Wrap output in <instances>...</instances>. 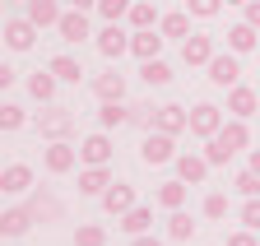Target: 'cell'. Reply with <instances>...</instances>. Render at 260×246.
I'll return each instance as SVG.
<instances>
[{"mask_svg": "<svg viewBox=\"0 0 260 246\" xmlns=\"http://www.w3.org/2000/svg\"><path fill=\"white\" fill-rule=\"evenodd\" d=\"M251 172H260V149H251V163H246Z\"/></svg>", "mask_w": 260, "mask_h": 246, "instance_id": "cell-45", "label": "cell"}, {"mask_svg": "<svg viewBox=\"0 0 260 246\" xmlns=\"http://www.w3.org/2000/svg\"><path fill=\"white\" fill-rule=\"evenodd\" d=\"M0 186H5V195H23V191H32V167H28V163H10L5 172H0Z\"/></svg>", "mask_w": 260, "mask_h": 246, "instance_id": "cell-19", "label": "cell"}, {"mask_svg": "<svg viewBox=\"0 0 260 246\" xmlns=\"http://www.w3.org/2000/svg\"><path fill=\"white\" fill-rule=\"evenodd\" d=\"M75 163H79V149H75L70 139H51V144H47V153H42V167H47L51 177H65Z\"/></svg>", "mask_w": 260, "mask_h": 246, "instance_id": "cell-3", "label": "cell"}, {"mask_svg": "<svg viewBox=\"0 0 260 246\" xmlns=\"http://www.w3.org/2000/svg\"><path fill=\"white\" fill-rule=\"evenodd\" d=\"M130 5H135V0H98V14L107 23H121V19H130Z\"/></svg>", "mask_w": 260, "mask_h": 246, "instance_id": "cell-35", "label": "cell"}, {"mask_svg": "<svg viewBox=\"0 0 260 246\" xmlns=\"http://www.w3.org/2000/svg\"><path fill=\"white\" fill-rule=\"evenodd\" d=\"M209 158H205V153H177V177L186 181V186H200V181L209 177Z\"/></svg>", "mask_w": 260, "mask_h": 246, "instance_id": "cell-11", "label": "cell"}, {"mask_svg": "<svg viewBox=\"0 0 260 246\" xmlns=\"http://www.w3.org/2000/svg\"><path fill=\"white\" fill-rule=\"evenodd\" d=\"M158 33H162V38H181V42H186V38H190V19H186V14H162Z\"/></svg>", "mask_w": 260, "mask_h": 246, "instance_id": "cell-33", "label": "cell"}, {"mask_svg": "<svg viewBox=\"0 0 260 246\" xmlns=\"http://www.w3.org/2000/svg\"><path fill=\"white\" fill-rule=\"evenodd\" d=\"M209 79L218 84V88H237L242 84V65H237V51H218L214 60H209Z\"/></svg>", "mask_w": 260, "mask_h": 246, "instance_id": "cell-4", "label": "cell"}, {"mask_svg": "<svg viewBox=\"0 0 260 246\" xmlns=\"http://www.w3.org/2000/svg\"><path fill=\"white\" fill-rule=\"evenodd\" d=\"M158 204L168 209V214L181 209V204H186V181H181V177H177V181H162V186H158Z\"/></svg>", "mask_w": 260, "mask_h": 246, "instance_id": "cell-28", "label": "cell"}, {"mask_svg": "<svg viewBox=\"0 0 260 246\" xmlns=\"http://www.w3.org/2000/svg\"><path fill=\"white\" fill-rule=\"evenodd\" d=\"M103 209L116 214V219H125V214L135 209V186H130V181H112L107 195H103Z\"/></svg>", "mask_w": 260, "mask_h": 246, "instance_id": "cell-10", "label": "cell"}, {"mask_svg": "<svg viewBox=\"0 0 260 246\" xmlns=\"http://www.w3.org/2000/svg\"><path fill=\"white\" fill-rule=\"evenodd\" d=\"M153 23H162L158 5H153V0H135V5H130V28L140 33V28H153Z\"/></svg>", "mask_w": 260, "mask_h": 246, "instance_id": "cell-29", "label": "cell"}, {"mask_svg": "<svg viewBox=\"0 0 260 246\" xmlns=\"http://www.w3.org/2000/svg\"><path fill=\"white\" fill-rule=\"evenodd\" d=\"M23 121H28V112H23V107H14V102H5V112H0V126H5V130H19Z\"/></svg>", "mask_w": 260, "mask_h": 246, "instance_id": "cell-39", "label": "cell"}, {"mask_svg": "<svg viewBox=\"0 0 260 246\" xmlns=\"http://www.w3.org/2000/svg\"><path fill=\"white\" fill-rule=\"evenodd\" d=\"M228 246H260V241H255V232H251V228H242V232L228 237Z\"/></svg>", "mask_w": 260, "mask_h": 246, "instance_id": "cell-41", "label": "cell"}, {"mask_svg": "<svg viewBox=\"0 0 260 246\" xmlns=\"http://www.w3.org/2000/svg\"><path fill=\"white\" fill-rule=\"evenodd\" d=\"M153 121H158V107H149V102H135V107H130V126L153 130Z\"/></svg>", "mask_w": 260, "mask_h": 246, "instance_id": "cell-36", "label": "cell"}, {"mask_svg": "<svg viewBox=\"0 0 260 246\" xmlns=\"http://www.w3.org/2000/svg\"><path fill=\"white\" fill-rule=\"evenodd\" d=\"M228 112H233L237 121L255 116V112H260V93H255V88H246V84H237V88H228Z\"/></svg>", "mask_w": 260, "mask_h": 246, "instance_id": "cell-14", "label": "cell"}, {"mask_svg": "<svg viewBox=\"0 0 260 246\" xmlns=\"http://www.w3.org/2000/svg\"><path fill=\"white\" fill-rule=\"evenodd\" d=\"M172 139H177V135H162V130H149V135H144V144H140V158H144L149 167H162V163H177V149H172Z\"/></svg>", "mask_w": 260, "mask_h": 246, "instance_id": "cell-2", "label": "cell"}, {"mask_svg": "<svg viewBox=\"0 0 260 246\" xmlns=\"http://www.w3.org/2000/svg\"><path fill=\"white\" fill-rule=\"evenodd\" d=\"M28 209H32V219H38V223H56L60 214H65V209H60V200H56V195H47V191L32 195V200H28Z\"/></svg>", "mask_w": 260, "mask_h": 246, "instance_id": "cell-22", "label": "cell"}, {"mask_svg": "<svg viewBox=\"0 0 260 246\" xmlns=\"http://www.w3.org/2000/svg\"><path fill=\"white\" fill-rule=\"evenodd\" d=\"M75 246H107V228H98V223H79V228H75Z\"/></svg>", "mask_w": 260, "mask_h": 246, "instance_id": "cell-34", "label": "cell"}, {"mask_svg": "<svg viewBox=\"0 0 260 246\" xmlns=\"http://www.w3.org/2000/svg\"><path fill=\"white\" fill-rule=\"evenodd\" d=\"M116 126H130V107L103 102V107H98V130H116Z\"/></svg>", "mask_w": 260, "mask_h": 246, "instance_id": "cell-26", "label": "cell"}, {"mask_svg": "<svg viewBox=\"0 0 260 246\" xmlns=\"http://www.w3.org/2000/svg\"><path fill=\"white\" fill-rule=\"evenodd\" d=\"M190 232H195L190 214H186V209H172V214H168V237H172V241H186Z\"/></svg>", "mask_w": 260, "mask_h": 246, "instance_id": "cell-32", "label": "cell"}, {"mask_svg": "<svg viewBox=\"0 0 260 246\" xmlns=\"http://www.w3.org/2000/svg\"><path fill=\"white\" fill-rule=\"evenodd\" d=\"M79 163L84 167H107L112 163V139H107V130H98V135H88L79 144Z\"/></svg>", "mask_w": 260, "mask_h": 246, "instance_id": "cell-7", "label": "cell"}, {"mask_svg": "<svg viewBox=\"0 0 260 246\" xmlns=\"http://www.w3.org/2000/svg\"><path fill=\"white\" fill-rule=\"evenodd\" d=\"M162 42H168L162 33H153V28H140V33L130 38V56H140V65H144V60H158V56H162Z\"/></svg>", "mask_w": 260, "mask_h": 246, "instance_id": "cell-15", "label": "cell"}, {"mask_svg": "<svg viewBox=\"0 0 260 246\" xmlns=\"http://www.w3.org/2000/svg\"><path fill=\"white\" fill-rule=\"evenodd\" d=\"M56 33H60V42H84V38H93L88 14H84V10H65L60 23H56Z\"/></svg>", "mask_w": 260, "mask_h": 246, "instance_id": "cell-12", "label": "cell"}, {"mask_svg": "<svg viewBox=\"0 0 260 246\" xmlns=\"http://www.w3.org/2000/svg\"><path fill=\"white\" fill-rule=\"evenodd\" d=\"M32 223H38V219H32V209L28 204H14V209H5V219H0V232H5L10 241H19Z\"/></svg>", "mask_w": 260, "mask_h": 246, "instance_id": "cell-17", "label": "cell"}, {"mask_svg": "<svg viewBox=\"0 0 260 246\" xmlns=\"http://www.w3.org/2000/svg\"><path fill=\"white\" fill-rule=\"evenodd\" d=\"M233 191H237L242 200H255V195H260V172H251V167H242V172L233 177Z\"/></svg>", "mask_w": 260, "mask_h": 246, "instance_id": "cell-31", "label": "cell"}, {"mask_svg": "<svg viewBox=\"0 0 260 246\" xmlns=\"http://www.w3.org/2000/svg\"><path fill=\"white\" fill-rule=\"evenodd\" d=\"M32 42H38V23H32L28 14H19V19L5 23V47L10 51H28Z\"/></svg>", "mask_w": 260, "mask_h": 246, "instance_id": "cell-8", "label": "cell"}, {"mask_svg": "<svg viewBox=\"0 0 260 246\" xmlns=\"http://www.w3.org/2000/svg\"><path fill=\"white\" fill-rule=\"evenodd\" d=\"M107 186H112L107 167H84L79 172V195H107Z\"/></svg>", "mask_w": 260, "mask_h": 246, "instance_id": "cell-21", "label": "cell"}, {"mask_svg": "<svg viewBox=\"0 0 260 246\" xmlns=\"http://www.w3.org/2000/svg\"><path fill=\"white\" fill-rule=\"evenodd\" d=\"M218 5H223V0H186V14H195V19H214Z\"/></svg>", "mask_w": 260, "mask_h": 246, "instance_id": "cell-38", "label": "cell"}, {"mask_svg": "<svg viewBox=\"0 0 260 246\" xmlns=\"http://www.w3.org/2000/svg\"><path fill=\"white\" fill-rule=\"evenodd\" d=\"M218 51H214V38H205V33H190L186 42H181V60L186 65H209Z\"/></svg>", "mask_w": 260, "mask_h": 246, "instance_id": "cell-13", "label": "cell"}, {"mask_svg": "<svg viewBox=\"0 0 260 246\" xmlns=\"http://www.w3.org/2000/svg\"><path fill=\"white\" fill-rule=\"evenodd\" d=\"M223 126H228V121H223V112H218L214 102H200V107H190V135H200V139H214Z\"/></svg>", "mask_w": 260, "mask_h": 246, "instance_id": "cell-5", "label": "cell"}, {"mask_svg": "<svg viewBox=\"0 0 260 246\" xmlns=\"http://www.w3.org/2000/svg\"><path fill=\"white\" fill-rule=\"evenodd\" d=\"M242 10H246V23L260 28V0H251V5H242Z\"/></svg>", "mask_w": 260, "mask_h": 246, "instance_id": "cell-42", "label": "cell"}, {"mask_svg": "<svg viewBox=\"0 0 260 246\" xmlns=\"http://www.w3.org/2000/svg\"><path fill=\"white\" fill-rule=\"evenodd\" d=\"M228 5H251V0H228Z\"/></svg>", "mask_w": 260, "mask_h": 246, "instance_id": "cell-46", "label": "cell"}, {"mask_svg": "<svg viewBox=\"0 0 260 246\" xmlns=\"http://www.w3.org/2000/svg\"><path fill=\"white\" fill-rule=\"evenodd\" d=\"M75 10H98V0H70Z\"/></svg>", "mask_w": 260, "mask_h": 246, "instance_id": "cell-44", "label": "cell"}, {"mask_svg": "<svg viewBox=\"0 0 260 246\" xmlns=\"http://www.w3.org/2000/svg\"><path fill=\"white\" fill-rule=\"evenodd\" d=\"M23 14L38 23V28H56V23H60V5H56V0H28Z\"/></svg>", "mask_w": 260, "mask_h": 246, "instance_id": "cell-20", "label": "cell"}, {"mask_svg": "<svg viewBox=\"0 0 260 246\" xmlns=\"http://www.w3.org/2000/svg\"><path fill=\"white\" fill-rule=\"evenodd\" d=\"M93 93L103 98V102H125V75H121V70L98 75V79H93Z\"/></svg>", "mask_w": 260, "mask_h": 246, "instance_id": "cell-18", "label": "cell"}, {"mask_svg": "<svg viewBox=\"0 0 260 246\" xmlns=\"http://www.w3.org/2000/svg\"><path fill=\"white\" fill-rule=\"evenodd\" d=\"M130 246H162V241H158V237H149V232H144V237H130Z\"/></svg>", "mask_w": 260, "mask_h": 246, "instance_id": "cell-43", "label": "cell"}, {"mask_svg": "<svg viewBox=\"0 0 260 246\" xmlns=\"http://www.w3.org/2000/svg\"><path fill=\"white\" fill-rule=\"evenodd\" d=\"M246 144H251V130H246V121H237V116H233V121H228V126L214 135V139H205V158H209L214 167H223V163L233 158V153H242Z\"/></svg>", "mask_w": 260, "mask_h": 246, "instance_id": "cell-1", "label": "cell"}, {"mask_svg": "<svg viewBox=\"0 0 260 246\" xmlns=\"http://www.w3.org/2000/svg\"><path fill=\"white\" fill-rule=\"evenodd\" d=\"M153 130H162V135H181V130H190V112H186V107H177V102L158 107V121H153Z\"/></svg>", "mask_w": 260, "mask_h": 246, "instance_id": "cell-16", "label": "cell"}, {"mask_svg": "<svg viewBox=\"0 0 260 246\" xmlns=\"http://www.w3.org/2000/svg\"><path fill=\"white\" fill-rule=\"evenodd\" d=\"M242 223H246V228H251V232H260V195H255V200H246V204H242Z\"/></svg>", "mask_w": 260, "mask_h": 246, "instance_id": "cell-40", "label": "cell"}, {"mask_svg": "<svg viewBox=\"0 0 260 246\" xmlns=\"http://www.w3.org/2000/svg\"><path fill=\"white\" fill-rule=\"evenodd\" d=\"M56 84H60V79H56L51 70H32V75H28V93L38 98V102H51V98H56Z\"/></svg>", "mask_w": 260, "mask_h": 246, "instance_id": "cell-23", "label": "cell"}, {"mask_svg": "<svg viewBox=\"0 0 260 246\" xmlns=\"http://www.w3.org/2000/svg\"><path fill=\"white\" fill-rule=\"evenodd\" d=\"M205 219H228V195H218V191L205 195Z\"/></svg>", "mask_w": 260, "mask_h": 246, "instance_id": "cell-37", "label": "cell"}, {"mask_svg": "<svg viewBox=\"0 0 260 246\" xmlns=\"http://www.w3.org/2000/svg\"><path fill=\"white\" fill-rule=\"evenodd\" d=\"M140 79H144L149 88H168V84H172V70H168V60L158 56V60H144V65H140Z\"/></svg>", "mask_w": 260, "mask_h": 246, "instance_id": "cell-27", "label": "cell"}, {"mask_svg": "<svg viewBox=\"0 0 260 246\" xmlns=\"http://www.w3.org/2000/svg\"><path fill=\"white\" fill-rule=\"evenodd\" d=\"M130 38H135V33H125L121 23H107L103 33H98V51H103L107 60H121V56L130 51Z\"/></svg>", "mask_w": 260, "mask_h": 246, "instance_id": "cell-9", "label": "cell"}, {"mask_svg": "<svg viewBox=\"0 0 260 246\" xmlns=\"http://www.w3.org/2000/svg\"><path fill=\"white\" fill-rule=\"evenodd\" d=\"M47 70H51V75H56L60 84H79V75H84L75 56H56V60H51V65H47Z\"/></svg>", "mask_w": 260, "mask_h": 246, "instance_id": "cell-30", "label": "cell"}, {"mask_svg": "<svg viewBox=\"0 0 260 246\" xmlns=\"http://www.w3.org/2000/svg\"><path fill=\"white\" fill-rule=\"evenodd\" d=\"M255 33H260V28H251V23L228 28V51H237V56H242V51H255V42H260Z\"/></svg>", "mask_w": 260, "mask_h": 246, "instance_id": "cell-25", "label": "cell"}, {"mask_svg": "<svg viewBox=\"0 0 260 246\" xmlns=\"http://www.w3.org/2000/svg\"><path fill=\"white\" fill-rule=\"evenodd\" d=\"M38 130H42V139H70V130H75V112L47 107V112L38 116Z\"/></svg>", "mask_w": 260, "mask_h": 246, "instance_id": "cell-6", "label": "cell"}, {"mask_svg": "<svg viewBox=\"0 0 260 246\" xmlns=\"http://www.w3.org/2000/svg\"><path fill=\"white\" fill-rule=\"evenodd\" d=\"M149 228H153V209H149V204H135V209L121 219V232H130V237H144Z\"/></svg>", "mask_w": 260, "mask_h": 246, "instance_id": "cell-24", "label": "cell"}]
</instances>
